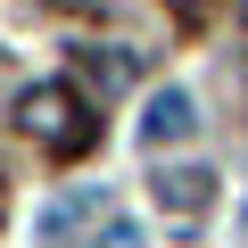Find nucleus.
<instances>
[{"label": "nucleus", "instance_id": "obj_2", "mask_svg": "<svg viewBox=\"0 0 248 248\" xmlns=\"http://www.w3.org/2000/svg\"><path fill=\"white\" fill-rule=\"evenodd\" d=\"M190 133H199L190 91H149V108H141V141H149V149H174V141H190Z\"/></svg>", "mask_w": 248, "mask_h": 248}, {"label": "nucleus", "instance_id": "obj_6", "mask_svg": "<svg viewBox=\"0 0 248 248\" xmlns=\"http://www.w3.org/2000/svg\"><path fill=\"white\" fill-rule=\"evenodd\" d=\"M83 248H149V232H141L133 215H108V223H99V232H91Z\"/></svg>", "mask_w": 248, "mask_h": 248}, {"label": "nucleus", "instance_id": "obj_4", "mask_svg": "<svg viewBox=\"0 0 248 248\" xmlns=\"http://www.w3.org/2000/svg\"><path fill=\"white\" fill-rule=\"evenodd\" d=\"M91 207H108V190H75V199H58V207H42V240H58L66 223H83Z\"/></svg>", "mask_w": 248, "mask_h": 248}, {"label": "nucleus", "instance_id": "obj_1", "mask_svg": "<svg viewBox=\"0 0 248 248\" xmlns=\"http://www.w3.org/2000/svg\"><path fill=\"white\" fill-rule=\"evenodd\" d=\"M17 116H25V133H33L42 149H58V157H83V149H91V108H83L75 83H33V91L17 99Z\"/></svg>", "mask_w": 248, "mask_h": 248}, {"label": "nucleus", "instance_id": "obj_3", "mask_svg": "<svg viewBox=\"0 0 248 248\" xmlns=\"http://www.w3.org/2000/svg\"><path fill=\"white\" fill-rule=\"evenodd\" d=\"M157 207L182 215V223L207 215V207H215V174H207V166H166V174H157Z\"/></svg>", "mask_w": 248, "mask_h": 248}, {"label": "nucleus", "instance_id": "obj_7", "mask_svg": "<svg viewBox=\"0 0 248 248\" xmlns=\"http://www.w3.org/2000/svg\"><path fill=\"white\" fill-rule=\"evenodd\" d=\"M240 17H248V0H240Z\"/></svg>", "mask_w": 248, "mask_h": 248}, {"label": "nucleus", "instance_id": "obj_5", "mask_svg": "<svg viewBox=\"0 0 248 248\" xmlns=\"http://www.w3.org/2000/svg\"><path fill=\"white\" fill-rule=\"evenodd\" d=\"M83 75L99 91H124V83H133V58H124V50H83Z\"/></svg>", "mask_w": 248, "mask_h": 248}]
</instances>
